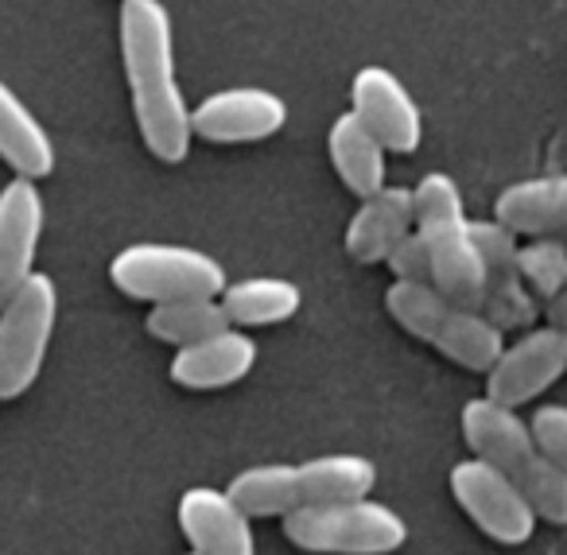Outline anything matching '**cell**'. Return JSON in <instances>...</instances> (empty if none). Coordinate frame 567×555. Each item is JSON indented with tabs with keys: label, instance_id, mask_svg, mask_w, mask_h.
Returning a JSON list of instances; mask_svg holds the SVG:
<instances>
[{
	"label": "cell",
	"instance_id": "obj_1",
	"mask_svg": "<svg viewBox=\"0 0 567 555\" xmlns=\"http://www.w3.org/2000/svg\"><path fill=\"white\" fill-rule=\"evenodd\" d=\"M121 66L133 97L136 133L159 164L190 156V102L175 71V24L164 0H121Z\"/></svg>",
	"mask_w": 567,
	"mask_h": 555
},
{
	"label": "cell",
	"instance_id": "obj_2",
	"mask_svg": "<svg viewBox=\"0 0 567 555\" xmlns=\"http://www.w3.org/2000/svg\"><path fill=\"white\" fill-rule=\"evenodd\" d=\"M463 439L478 459L497 466L548 524H567V474L540 451L528 420L509 404L474 397L463 404Z\"/></svg>",
	"mask_w": 567,
	"mask_h": 555
},
{
	"label": "cell",
	"instance_id": "obj_3",
	"mask_svg": "<svg viewBox=\"0 0 567 555\" xmlns=\"http://www.w3.org/2000/svg\"><path fill=\"white\" fill-rule=\"evenodd\" d=\"M385 311L393 315L404 335L427 342L435 353L471 373H486L502 346L509 342L489 315L447 299L432 280H393L385 291Z\"/></svg>",
	"mask_w": 567,
	"mask_h": 555
},
{
	"label": "cell",
	"instance_id": "obj_4",
	"mask_svg": "<svg viewBox=\"0 0 567 555\" xmlns=\"http://www.w3.org/2000/svg\"><path fill=\"white\" fill-rule=\"evenodd\" d=\"M416 195V229L432 257V284L447 299L478 307L486 299V265H482L474 218L466 214L463 187L447 172H427L412 187Z\"/></svg>",
	"mask_w": 567,
	"mask_h": 555
},
{
	"label": "cell",
	"instance_id": "obj_5",
	"mask_svg": "<svg viewBox=\"0 0 567 555\" xmlns=\"http://www.w3.org/2000/svg\"><path fill=\"white\" fill-rule=\"evenodd\" d=\"M284 539L311 555H393L409 544V521L373 493L292 508Z\"/></svg>",
	"mask_w": 567,
	"mask_h": 555
},
{
	"label": "cell",
	"instance_id": "obj_6",
	"mask_svg": "<svg viewBox=\"0 0 567 555\" xmlns=\"http://www.w3.org/2000/svg\"><path fill=\"white\" fill-rule=\"evenodd\" d=\"M110 280L121 296L141 304H167L187 296H221L229 284L218 257L175 241H136L110 260Z\"/></svg>",
	"mask_w": 567,
	"mask_h": 555
},
{
	"label": "cell",
	"instance_id": "obj_7",
	"mask_svg": "<svg viewBox=\"0 0 567 555\" xmlns=\"http://www.w3.org/2000/svg\"><path fill=\"white\" fill-rule=\"evenodd\" d=\"M59 319V288L48 273H32L0 304V400L24 397L48 358Z\"/></svg>",
	"mask_w": 567,
	"mask_h": 555
},
{
	"label": "cell",
	"instance_id": "obj_8",
	"mask_svg": "<svg viewBox=\"0 0 567 555\" xmlns=\"http://www.w3.org/2000/svg\"><path fill=\"white\" fill-rule=\"evenodd\" d=\"M451 497L455 505L478 524L482 536H489L502 547H520L536 536V516L533 501L509 482L497 466H489L486 459L471 454V459L451 466Z\"/></svg>",
	"mask_w": 567,
	"mask_h": 555
},
{
	"label": "cell",
	"instance_id": "obj_9",
	"mask_svg": "<svg viewBox=\"0 0 567 555\" xmlns=\"http://www.w3.org/2000/svg\"><path fill=\"white\" fill-rule=\"evenodd\" d=\"M482 377H486V397L497 404H533L559 377H567V330L548 319L533 322L502 346L497 361Z\"/></svg>",
	"mask_w": 567,
	"mask_h": 555
},
{
	"label": "cell",
	"instance_id": "obj_10",
	"mask_svg": "<svg viewBox=\"0 0 567 555\" xmlns=\"http://www.w3.org/2000/svg\"><path fill=\"white\" fill-rule=\"evenodd\" d=\"M288 102L268 86H226L190 105V133L206 144H260L288 125Z\"/></svg>",
	"mask_w": 567,
	"mask_h": 555
},
{
	"label": "cell",
	"instance_id": "obj_11",
	"mask_svg": "<svg viewBox=\"0 0 567 555\" xmlns=\"http://www.w3.org/2000/svg\"><path fill=\"white\" fill-rule=\"evenodd\" d=\"M474 237H478L482 265H486L482 315H489L505 335L533 327L540 319V296L525 280L517 234L509 226H502L497 218H474Z\"/></svg>",
	"mask_w": 567,
	"mask_h": 555
},
{
	"label": "cell",
	"instance_id": "obj_12",
	"mask_svg": "<svg viewBox=\"0 0 567 555\" xmlns=\"http://www.w3.org/2000/svg\"><path fill=\"white\" fill-rule=\"evenodd\" d=\"M350 110L373 129L381 144L396 156H409L424 144V110L412 90L389 66H362L350 82Z\"/></svg>",
	"mask_w": 567,
	"mask_h": 555
},
{
	"label": "cell",
	"instance_id": "obj_13",
	"mask_svg": "<svg viewBox=\"0 0 567 555\" xmlns=\"http://www.w3.org/2000/svg\"><path fill=\"white\" fill-rule=\"evenodd\" d=\"M179 528L198 555H257L252 516L218 485H190L179 497Z\"/></svg>",
	"mask_w": 567,
	"mask_h": 555
},
{
	"label": "cell",
	"instance_id": "obj_14",
	"mask_svg": "<svg viewBox=\"0 0 567 555\" xmlns=\"http://www.w3.org/2000/svg\"><path fill=\"white\" fill-rule=\"evenodd\" d=\"M257 342H252L249 330L241 327H221L214 335L198 338L190 346H179L167 366L172 381L179 389L190 392H218L229 389V384L245 381L257 366Z\"/></svg>",
	"mask_w": 567,
	"mask_h": 555
},
{
	"label": "cell",
	"instance_id": "obj_15",
	"mask_svg": "<svg viewBox=\"0 0 567 555\" xmlns=\"http://www.w3.org/2000/svg\"><path fill=\"white\" fill-rule=\"evenodd\" d=\"M43 237V195L35 179H17L0 191V304L35 273Z\"/></svg>",
	"mask_w": 567,
	"mask_h": 555
},
{
	"label": "cell",
	"instance_id": "obj_16",
	"mask_svg": "<svg viewBox=\"0 0 567 555\" xmlns=\"http://www.w3.org/2000/svg\"><path fill=\"white\" fill-rule=\"evenodd\" d=\"M412 226H416V195H412V187L385 183L373 195H365L354 218L347 222V237H342L347 257L358 260V265H385L393 245Z\"/></svg>",
	"mask_w": 567,
	"mask_h": 555
},
{
	"label": "cell",
	"instance_id": "obj_17",
	"mask_svg": "<svg viewBox=\"0 0 567 555\" xmlns=\"http://www.w3.org/2000/svg\"><path fill=\"white\" fill-rule=\"evenodd\" d=\"M494 218L517 237H567V172L509 183L497 195Z\"/></svg>",
	"mask_w": 567,
	"mask_h": 555
},
{
	"label": "cell",
	"instance_id": "obj_18",
	"mask_svg": "<svg viewBox=\"0 0 567 555\" xmlns=\"http://www.w3.org/2000/svg\"><path fill=\"white\" fill-rule=\"evenodd\" d=\"M327 156L334 164V175L342 179V187L350 195L365 198L378 187H385V156L389 148L373 136V129L358 117L354 110L339 113L331 121V133H327Z\"/></svg>",
	"mask_w": 567,
	"mask_h": 555
},
{
	"label": "cell",
	"instance_id": "obj_19",
	"mask_svg": "<svg viewBox=\"0 0 567 555\" xmlns=\"http://www.w3.org/2000/svg\"><path fill=\"white\" fill-rule=\"evenodd\" d=\"M218 304L226 311L229 327L257 330L296 319L303 307V291L300 284L284 280V276H245V280H229L221 288Z\"/></svg>",
	"mask_w": 567,
	"mask_h": 555
},
{
	"label": "cell",
	"instance_id": "obj_20",
	"mask_svg": "<svg viewBox=\"0 0 567 555\" xmlns=\"http://www.w3.org/2000/svg\"><path fill=\"white\" fill-rule=\"evenodd\" d=\"M0 160L24 179H48L55 172V144L48 129L9 82H0Z\"/></svg>",
	"mask_w": 567,
	"mask_h": 555
},
{
	"label": "cell",
	"instance_id": "obj_21",
	"mask_svg": "<svg viewBox=\"0 0 567 555\" xmlns=\"http://www.w3.org/2000/svg\"><path fill=\"white\" fill-rule=\"evenodd\" d=\"M373 485H378V466L365 454H319L308 462H292L296 508L365 497L373 493Z\"/></svg>",
	"mask_w": 567,
	"mask_h": 555
},
{
	"label": "cell",
	"instance_id": "obj_22",
	"mask_svg": "<svg viewBox=\"0 0 567 555\" xmlns=\"http://www.w3.org/2000/svg\"><path fill=\"white\" fill-rule=\"evenodd\" d=\"M229 327L226 311H221L218 296H187V299H167V304H152L144 330H148L156 342L167 346H190L198 338L214 335V330Z\"/></svg>",
	"mask_w": 567,
	"mask_h": 555
},
{
	"label": "cell",
	"instance_id": "obj_23",
	"mask_svg": "<svg viewBox=\"0 0 567 555\" xmlns=\"http://www.w3.org/2000/svg\"><path fill=\"white\" fill-rule=\"evenodd\" d=\"M229 497L252 516H288L296 508V490H292V462H265V466H249L241 474H234V482L226 485Z\"/></svg>",
	"mask_w": 567,
	"mask_h": 555
},
{
	"label": "cell",
	"instance_id": "obj_24",
	"mask_svg": "<svg viewBox=\"0 0 567 555\" xmlns=\"http://www.w3.org/2000/svg\"><path fill=\"white\" fill-rule=\"evenodd\" d=\"M520 268L536 296H556L567 288V237H533V245L520 249Z\"/></svg>",
	"mask_w": 567,
	"mask_h": 555
},
{
	"label": "cell",
	"instance_id": "obj_25",
	"mask_svg": "<svg viewBox=\"0 0 567 555\" xmlns=\"http://www.w3.org/2000/svg\"><path fill=\"white\" fill-rule=\"evenodd\" d=\"M528 428H533L540 451L567 474V404H540L528 415Z\"/></svg>",
	"mask_w": 567,
	"mask_h": 555
},
{
	"label": "cell",
	"instance_id": "obj_26",
	"mask_svg": "<svg viewBox=\"0 0 567 555\" xmlns=\"http://www.w3.org/2000/svg\"><path fill=\"white\" fill-rule=\"evenodd\" d=\"M393 280H432V257H427V241L416 226L393 245V253L385 257Z\"/></svg>",
	"mask_w": 567,
	"mask_h": 555
},
{
	"label": "cell",
	"instance_id": "obj_27",
	"mask_svg": "<svg viewBox=\"0 0 567 555\" xmlns=\"http://www.w3.org/2000/svg\"><path fill=\"white\" fill-rule=\"evenodd\" d=\"M544 319L556 322V327L567 330V288H559L556 296L544 299Z\"/></svg>",
	"mask_w": 567,
	"mask_h": 555
},
{
	"label": "cell",
	"instance_id": "obj_28",
	"mask_svg": "<svg viewBox=\"0 0 567 555\" xmlns=\"http://www.w3.org/2000/svg\"><path fill=\"white\" fill-rule=\"evenodd\" d=\"M183 555H198V552H183Z\"/></svg>",
	"mask_w": 567,
	"mask_h": 555
}]
</instances>
